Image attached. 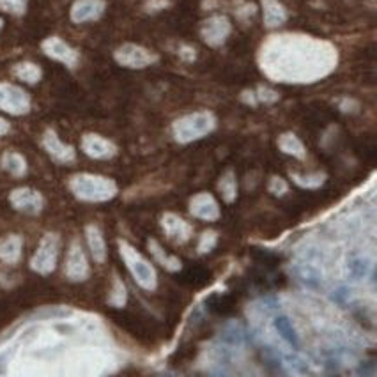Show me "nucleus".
I'll list each match as a JSON object with an SVG mask.
<instances>
[{"label": "nucleus", "instance_id": "1", "mask_svg": "<svg viewBox=\"0 0 377 377\" xmlns=\"http://www.w3.org/2000/svg\"><path fill=\"white\" fill-rule=\"evenodd\" d=\"M336 64V52L306 36H280L262 48V69L277 82H314Z\"/></svg>", "mask_w": 377, "mask_h": 377}, {"label": "nucleus", "instance_id": "2", "mask_svg": "<svg viewBox=\"0 0 377 377\" xmlns=\"http://www.w3.org/2000/svg\"><path fill=\"white\" fill-rule=\"evenodd\" d=\"M67 186L78 201L84 202H108L117 195V185L96 174H75Z\"/></svg>", "mask_w": 377, "mask_h": 377}, {"label": "nucleus", "instance_id": "3", "mask_svg": "<svg viewBox=\"0 0 377 377\" xmlns=\"http://www.w3.org/2000/svg\"><path fill=\"white\" fill-rule=\"evenodd\" d=\"M216 128V119L211 112H193L177 119L172 124L174 139L179 144H192L201 140Z\"/></svg>", "mask_w": 377, "mask_h": 377}, {"label": "nucleus", "instance_id": "4", "mask_svg": "<svg viewBox=\"0 0 377 377\" xmlns=\"http://www.w3.org/2000/svg\"><path fill=\"white\" fill-rule=\"evenodd\" d=\"M119 253H121L122 260H124L126 268L130 269L131 277L135 278V282H137L144 290H149V293H151V290H155L156 287H158V275H156L151 262H149L140 251H137L130 243H126V241L121 239V241H119Z\"/></svg>", "mask_w": 377, "mask_h": 377}, {"label": "nucleus", "instance_id": "5", "mask_svg": "<svg viewBox=\"0 0 377 377\" xmlns=\"http://www.w3.org/2000/svg\"><path fill=\"white\" fill-rule=\"evenodd\" d=\"M59 250V236L52 234V232L45 234L41 241H39L38 250H36V253H34L32 259H30V269L38 273V275H50V273L57 268Z\"/></svg>", "mask_w": 377, "mask_h": 377}, {"label": "nucleus", "instance_id": "6", "mask_svg": "<svg viewBox=\"0 0 377 377\" xmlns=\"http://www.w3.org/2000/svg\"><path fill=\"white\" fill-rule=\"evenodd\" d=\"M113 57H115L119 66L128 67V69H144V67H149L158 60V57L152 52L140 47V45H135V43H126V45L119 47Z\"/></svg>", "mask_w": 377, "mask_h": 377}, {"label": "nucleus", "instance_id": "7", "mask_svg": "<svg viewBox=\"0 0 377 377\" xmlns=\"http://www.w3.org/2000/svg\"><path fill=\"white\" fill-rule=\"evenodd\" d=\"M0 110L11 115H25L30 110V98L21 87L0 82Z\"/></svg>", "mask_w": 377, "mask_h": 377}, {"label": "nucleus", "instance_id": "8", "mask_svg": "<svg viewBox=\"0 0 377 377\" xmlns=\"http://www.w3.org/2000/svg\"><path fill=\"white\" fill-rule=\"evenodd\" d=\"M9 202L14 209L25 214H39L45 207V198L34 188H16L9 193Z\"/></svg>", "mask_w": 377, "mask_h": 377}, {"label": "nucleus", "instance_id": "9", "mask_svg": "<svg viewBox=\"0 0 377 377\" xmlns=\"http://www.w3.org/2000/svg\"><path fill=\"white\" fill-rule=\"evenodd\" d=\"M89 273H91V268H89L87 257L84 253V248L78 241H73L69 250H67L66 257V277L67 280L71 282H85L89 278Z\"/></svg>", "mask_w": 377, "mask_h": 377}, {"label": "nucleus", "instance_id": "10", "mask_svg": "<svg viewBox=\"0 0 377 377\" xmlns=\"http://www.w3.org/2000/svg\"><path fill=\"white\" fill-rule=\"evenodd\" d=\"M231 21L229 18L222 16V14H216V16H211L202 23L201 27V36L209 47H220L227 41L229 34H231Z\"/></svg>", "mask_w": 377, "mask_h": 377}, {"label": "nucleus", "instance_id": "11", "mask_svg": "<svg viewBox=\"0 0 377 377\" xmlns=\"http://www.w3.org/2000/svg\"><path fill=\"white\" fill-rule=\"evenodd\" d=\"M43 147H45V151L48 152V156L60 165L73 163L76 158L75 149H73L71 146L64 144L62 140L59 139V135L55 133L54 130L45 131V135H43Z\"/></svg>", "mask_w": 377, "mask_h": 377}, {"label": "nucleus", "instance_id": "12", "mask_svg": "<svg viewBox=\"0 0 377 377\" xmlns=\"http://www.w3.org/2000/svg\"><path fill=\"white\" fill-rule=\"evenodd\" d=\"M190 213L204 222H216L220 218V205L211 193L201 192L190 201Z\"/></svg>", "mask_w": 377, "mask_h": 377}, {"label": "nucleus", "instance_id": "13", "mask_svg": "<svg viewBox=\"0 0 377 377\" xmlns=\"http://www.w3.org/2000/svg\"><path fill=\"white\" fill-rule=\"evenodd\" d=\"M82 151L93 159H110L117 155V147L101 135L85 133L82 137Z\"/></svg>", "mask_w": 377, "mask_h": 377}, {"label": "nucleus", "instance_id": "14", "mask_svg": "<svg viewBox=\"0 0 377 377\" xmlns=\"http://www.w3.org/2000/svg\"><path fill=\"white\" fill-rule=\"evenodd\" d=\"M45 55H48L50 59L57 60V62H62L64 66L73 67L78 62V54L75 52V48H71L66 41H62L60 38H48L43 41L41 45Z\"/></svg>", "mask_w": 377, "mask_h": 377}, {"label": "nucleus", "instance_id": "15", "mask_svg": "<svg viewBox=\"0 0 377 377\" xmlns=\"http://www.w3.org/2000/svg\"><path fill=\"white\" fill-rule=\"evenodd\" d=\"M161 227H163V232L167 234V238L179 244L186 243L193 234V227L174 213L163 214Z\"/></svg>", "mask_w": 377, "mask_h": 377}, {"label": "nucleus", "instance_id": "16", "mask_svg": "<svg viewBox=\"0 0 377 377\" xmlns=\"http://www.w3.org/2000/svg\"><path fill=\"white\" fill-rule=\"evenodd\" d=\"M105 0H76L71 5V20L75 23H87L101 18L105 13Z\"/></svg>", "mask_w": 377, "mask_h": 377}, {"label": "nucleus", "instance_id": "17", "mask_svg": "<svg viewBox=\"0 0 377 377\" xmlns=\"http://www.w3.org/2000/svg\"><path fill=\"white\" fill-rule=\"evenodd\" d=\"M85 238H87L89 250L93 253V259L103 264L106 260V243L103 232L96 225H87L85 227Z\"/></svg>", "mask_w": 377, "mask_h": 377}, {"label": "nucleus", "instance_id": "18", "mask_svg": "<svg viewBox=\"0 0 377 377\" xmlns=\"http://www.w3.org/2000/svg\"><path fill=\"white\" fill-rule=\"evenodd\" d=\"M23 241L20 236L11 234L0 239V260L5 264H16L21 257Z\"/></svg>", "mask_w": 377, "mask_h": 377}, {"label": "nucleus", "instance_id": "19", "mask_svg": "<svg viewBox=\"0 0 377 377\" xmlns=\"http://www.w3.org/2000/svg\"><path fill=\"white\" fill-rule=\"evenodd\" d=\"M262 16L268 29H277L287 20V11L278 0H262Z\"/></svg>", "mask_w": 377, "mask_h": 377}, {"label": "nucleus", "instance_id": "20", "mask_svg": "<svg viewBox=\"0 0 377 377\" xmlns=\"http://www.w3.org/2000/svg\"><path fill=\"white\" fill-rule=\"evenodd\" d=\"M273 324H275V328H277L278 335L282 336V340H285V342H287L290 347H294V349L299 347L298 331H296L293 321H290L287 315H277V317H275V321H273Z\"/></svg>", "mask_w": 377, "mask_h": 377}, {"label": "nucleus", "instance_id": "21", "mask_svg": "<svg viewBox=\"0 0 377 377\" xmlns=\"http://www.w3.org/2000/svg\"><path fill=\"white\" fill-rule=\"evenodd\" d=\"M278 149H280L284 155H289L293 158L298 159H305L306 156V147L301 140L296 137L294 133H284L278 139Z\"/></svg>", "mask_w": 377, "mask_h": 377}, {"label": "nucleus", "instance_id": "22", "mask_svg": "<svg viewBox=\"0 0 377 377\" xmlns=\"http://www.w3.org/2000/svg\"><path fill=\"white\" fill-rule=\"evenodd\" d=\"M0 165L5 172L11 174L13 177H23L27 174V159L14 151H8L2 155Z\"/></svg>", "mask_w": 377, "mask_h": 377}, {"label": "nucleus", "instance_id": "23", "mask_svg": "<svg viewBox=\"0 0 377 377\" xmlns=\"http://www.w3.org/2000/svg\"><path fill=\"white\" fill-rule=\"evenodd\" d=\"M147 247H149V250H151V253H152V257H155L156 262L163 266L165 269H168V271L176 273L183 268V266H181V260L177 259V257L165 253V250L161 248V244H159L156 239H149Z\"/></svg>", "mask_w": 377, "mask_h": 377}, {"label": "nucleus", "instance_id": "24", "mask_svg": "<svg viewBox=\"0 0 377 377\" xmlns=\"http://www.w3.org/2000/svg\"><path fill=\"white\" fill-rule=\"evenodd\" d=\"M294 273H296L298 280L303 282L306 287H310V289H319V287H323V275H321V271H319L315 266L301 264L294 269Z\"/></svg>", "mask_w": 377, "mask_h": 377}, {"label": "nucleus", "instance_id": "25", "mask_svg": "<svg viewBox=\"0 0 377 377\" xmlns=\"http://www.w3.org/2000/svg\"><path fill=\"white\" fill-rule=\"evenodd\" d=\"M13 73L18 80H21V82H25V84H30V85L38 84L43 75L39 66H36V64L32 62L16 64V66L13 67Z\"/></svg>", "mask_w": 377, "mask_h": 377}, {"label": "nucleus", "instance_id": "26", "mask_svg": "<svg viewBox=\"0 0 377 377\" xmlns=\"http://www.w3.org/2000/svg\"><path fill=\"white\" fill-rule=\"evenodd\" d=\"M218 190L222 192V197L225 202H234L238 198V181H236V174L232 170H227L218 181Z\"/></svg>", "mask_w": 377, "mask_h": 377}, {"label": "nucleus", "instance_id": "27", "mask_svg": "<svg viewBox=\"0 0 377 377\" xmlns=\"http://www.w3.org/2000/svg\"><path fill=\"white\" fill-rule=\"evenodd\" d=\"M347 268L349 273H351V277H354L356 280H361V278H365L369 275L370 262L365 255H352L351 259H349Z\"/></svg>", "mask_w": 377, "mask_h": 377}, {"label": "nucleus", "instance_id": "28", "mask_svg": "<svg viewBox=\"0 0 377 377\" xmlns=\"http://www.w3.org/2000/svg\"><path fill=\"white\" fill-rule=\"evenodd\" d=\"M222 342L229 347H239L243 344V330L241 326L236 323L225 326V330L222 331Z\"/></svg>", "mask_w": 377, "mask_h": 377}, {"label": "nucleus", "instance_id": "29", "mask_svg": "<svg viewBox=\"0 0 377 377\" xmlns=\"http://www.w3.org/2000/svg\"><path fill=\"white\" fill-rule=\"evenodd\" d=\"M290 177H293V181L296 183V185L301 186V188H306V190L319 188V186H323L324 181H326V176L321 172L308 174V176H298V174L290 172Z\"/></svg>", "mask_w": 377, "mask_h": 377}, {"label": "nucleus", "instance_id": "30", "mask_svg": "<svg viewBox=\"0 0 377 377\" xmlns=\"http://www.w3.org/2000/svg\"><path fill=\"white\" fill-rule=\"evenodd\" d=\"M126 299H128V293H126V285L122 284L121 278L115 277L112 285V290H110L108 303L115 308H122L126 305Z\"/></svg>", "mask_w": 377, "mask_h": 377}, {"label": "nucleus", "instance_id": "31", "mask_svg": "<svg viewBox=\"0 0 377 377\" xmlns=\"http://www.w3.org/2000/svg\"><path fill=\"white\" fill-rule=\"evenodd\" d=\"M218 244V234L214 231H207L198 239V253H209L214 250V247Z\"/></svg>", "mask_w": 377, "mask_h": 377}, {"label": "nucleus", "instance_id": "32", "mask_svg": "<svg viewBox=\"0 0 377 377\" xmlns=\"http://www.w3.org/2000/svg\"><path fill=\"white\" fill-rule=\"evenodd\" d=\"M269 193H273V195H277V197H282V195H285L287 193V190H289V185H287V181L282 179V177H271V181H269L268 185Z\"/></svg>", "mask_w": 377, "mask_h": 377}, {"label": "nucleus", "instance_id": "33", "mask_svg": "<svg viewBox=\"0 0 377 377\" xmlns=\"http://www.w3.org/2000/svg\"><path fill=\"white\" fill-rule=\"evenodd\" d=\"M27 0H0V8H4L5 11H23Z\"/></svg>", "mask_w": 377, "mask_h": 377}, {"label": "nucleus", "instance_id": "34", "mask_svg": "<svg viewBox=\"0 0 377 377\" xmlns=\"http://www.w3.org/2000/svg\"><path fill=\"white\" fill-rule=\"evenodd\" d=\"M257 98L260 101H264V103H273V101L278 100V94L268 87H259L257 89Z\"/></svg>", "mask_w": 377, "mask_h": 377}, {"label": "nucleus", "instance_id": "35", "mask_svg": "<svg viewBox=\"0 0 377 377\" xmlns=\"http://www.w3.org/2000/svg\"><path fill=\"white\" fill-rule=\"evenodd\" d=\"M349 298H351V290H349L347 287H340V289L333 294V299H335L339 305H344Z\"/></svg>", "mask_w": 377, "mask_h": 377}, {"label": "nucleus", "instance_id": "36", "mask_svg": "<svg viewBox=\"0 0 377 377\" xmlns=\"http://www.w3.org/2000/svg\"><path fill=\"white\" fill-rule=\"evenodd\" d=\"M9 131V124H8V121H4V119L0 117V137H2V135H5Z\"/></svg>", "mask_w": 377, "mask_h": 377}, {"label": "nucleus", "instance_id": "37", "mask_svg": "<svg viewBox=\"0 0 377 377\" xmlns=\"http://www.w3.org/2000/svg\"><path fill=\"white\" fill-rule=\"evenodd\" d=\"M2 27H4V20L0 18V30H2Z\"/></svg>", "mask_w": 377, "mask_h": 377}]
</instances>
